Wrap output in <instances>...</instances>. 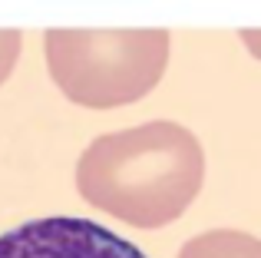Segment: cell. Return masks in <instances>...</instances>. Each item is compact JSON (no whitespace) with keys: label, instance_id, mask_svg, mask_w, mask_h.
Returning a JSON list of instances; mask_svg holds the SVG:
<instances>
[{"label":"cell","instance_id":"4","mask_svg":"<svg viewBox=\"0 0 261 258\" xmlns=\"http://www.w3.org/2000/svg\"><path fill=\"white\" fill-rule=\"evenodd\" d=\"M178 258H261V239L238 228H212L185 242Z\"/></svg>","mask_w":261,"mask_h":258},{"label":"cell","instance_id":"6","mask_svg":"<svg viewBox=\"0 0 261 258\" xmlns=\"http://www.w3.org/2000/svg\"><path fill=\"white\" fill-rule=\"evenodd\" d=\"M242 40H245V46H248L251 57L261 60V30H242Z\"/></svg>","mask_w":261,"mask_h":258},{"label":"cell","instance_id":"1","mask_svg":"<svg viewBox=\"0 0 261 258\" xmlns=\"http://www.w3.org/2000/svg\"><path fill=\"white\" fill-rule=\"evenodd\" d=\"M202 182V142L169 119L99 136L76 162L80 195L136 228H162L182 219Z\"/></svg>","mask_w":261,"mask_h":258},{"label":"cell","instance_id":"5","mask_svg":"<svg viewBox=\"0 0 261 258\" xmlns=\"http://www.w3.org/2000/svg\"><path fill=\"white\" fill-rule=\"evenodd\" d=\"M20 30H0V86L10 80L13 66H17V57H20Z\"/></svg>","mask_w":261,"mask_h":258},{"label":"cell","instance_id":"2","mask_svg":"<svg viewBox=\"0 0 261 258\" xmlns=\"http://www.w3.org/2000/svg\"><path fill=\"white\" fill-rule=\"evenodd\" d=\"M43 43L53 83L89 110L142 99L169 66V30H46Z\"/></svg>","mask_w":261,"mask_h":258},{"label":"cell","instance_id":"3","mask_svg":"<svg viewBox=\"0 0 261 258\" xmlns=\"http://www.w3.org/2000/svg\"><path fill=\"white\" fill-rule=\"evenodd\" d=\"M0 258H149L129 239L76 215H46L0 235Z\"/></svg>","mask_w":261,"mask_h":258}]
</instances>
